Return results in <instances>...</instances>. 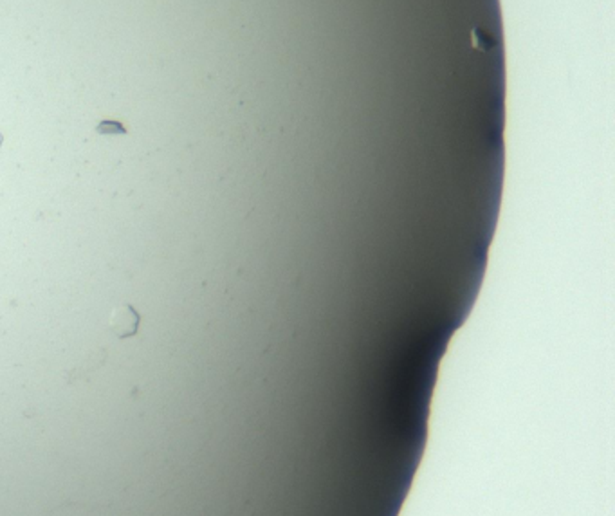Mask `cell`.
Returning <instances> with one entry per match:
<instances>
[{
  "mask_svg": "<svg viewBox=\"0 0 615 516\" xmlns=\"http://www.w3.org/2000/svg\"><path fill=\"white\" fill-rule=\"evenodd\" d=\"M96 132L99 136H125L126 129L123 126V123L114 121V119H103L96 126Z\"/></svg>",
  "mask_w": 615,
  "mask_h": 516,
  "instance_id": "cell-2",
  "label": "cell"
},
{
  "mask_svg": "<svg viewBox=\"0 0 615 516\" xmlns=\"http://www.w3.org/2000/svg\"><path fill=\"white\" fill-rule=\"evenodd\" d=\"M0 144H2V136H0Z\"/></svg>",
  "mask_w": 615,
  "mask_h": 516,
  "instance_id": "cell-3",
  "label": "cell"
},
{
  "mask_svg": "<svg viewBox=\"0 0 615 516\" xmlns=\"http://www.w3.org/2000/svg\"><path fill=\"white\" fill-rule=\"evenodd\" d=\"M141 323V316L132 305L121 304L118 307H114V311L111 312V318H109V329L114 332V336H118L119 339L132 338L137 334Z\"/></svg>",
  "mask_w": 615,
  "mask_h": 516,
  "instance_id": "cell-1",
  "label": "cell"
}]
</instances>
